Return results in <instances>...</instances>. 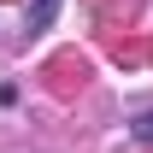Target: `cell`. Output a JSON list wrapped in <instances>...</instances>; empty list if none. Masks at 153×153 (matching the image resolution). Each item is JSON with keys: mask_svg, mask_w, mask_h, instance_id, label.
<instances>
[{"mask_svg": "<svg viewBox=\"0 0 153 153\" xmlns=\"http://www.w3.org/2000/svg\"><path fill=\"white\" fill-rule=\"evenodd\" d=\"M59 6H65V0H30V30H47V24L59 18Z\"/></svg>", "mask_w": 153, "mask_h": 153, "instance_id": "1", "label": "cell"}, {"mask_svg": "<svg viewBox=\"0 0 153 153\" xmlns=\"http://www.w3.org/2000/svg\"><path fill=\"white\" fill-rule=\"evenodd\" d=\"M130 130H135V141H153V112H141V118L130 124Z\"/></svg>", "mask_w": 153, "mask_h": 153, "instance_id": "2", "label": "cell"}]
</instances>
